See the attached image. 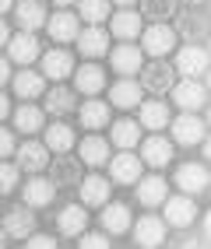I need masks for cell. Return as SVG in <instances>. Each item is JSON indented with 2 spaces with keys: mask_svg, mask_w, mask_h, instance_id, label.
<instances>
[{
  "mask_svg": "<svg viewBox=\"0 0 211 249\" xmlns=\"http://www.w3.org/2000/svg\"><path fill=\"white\" fill-rule=\"evenodd\" d=\"M21 200H25V207L28 211H39V207H50L53 200H57V186L50 179H28L25 182V190H21Z\"/></svg>",
  "mask_w": 211,
  "mask_h": 249,
  "instance_id": "16",
  "label": "cell"
},
{
  "mask_svg": "<svg viewBox=\"0 0 211 249\" xmlns=\"http://www.w3.org/2000/svg\"><path fill=\"white\" fill-rule=\"evenodd\" d=\"M187 4H204V0H187Z\"/></svg>",
  "mask_w": 211,
  "mask_h": 249,
  "instance_id": "50",
  "label": "cell"
},
{
  "mask_svg": "<svg viewBox=\"0 0 211 249\" xmlns=\"http://www.w3.org/2000/svg\"><path fill=\"white\" fill-rule=\"evenodd\" d=\"M169 95H173V102L180 106L183 112H197V109H204V102H208V88H204V81H197V77L176 81V85L169 88Z\"/></svg>",
  "mask_w": 211,
  "mask_h": 249,
  "instance_id": "5",
  "label": "cell"
},
{
  "mask_svg": "<svg viewBox=\"0 0 211 249\" xmlns=\"http://www.w3.org/2000/svg\"><path fill=\"white\" fill-rule=\"evenodd\" d=\"M77 116H81V126H88V130H102L113 120L109 102H102V98H88V102H81Z\"/></svg>",
  "mask_w": 211,
  "mask_h": 249,
  "instance_id": "27",
  "label": "cell"
},
{
  "mask_svg": "<svg viewBox=\"0 0 211 249\" xmlns=\"http://www.w3.org/2000/svg\"><path fill=\"white\" fill-rule=\"evenodd\" d=\"M109 141L116 144L120 151H134L141 144V126L134 120H116V123H109Z\"/></svg>",
  "mask_w": 211,
  "mask_h": 249,
  "instance_id": "32",
  "label": "cell"
},
{
  "mask_svg": "<svg viewBox=\"0 0 211 249\" xmlns=\"http://www.w3.org/2000/svg\"><path fill=\"white\" fill-rule=\"evenodd\" d=\"M7 81H11V60H4V56H0V88H4Z\"/></svg>",
  "mask_w": 211,
  "mask_h": 249,
  "instance_id": "43",
  "label": "cell"
},
{
  "mask_svg": "<svg viewBox=\"0 0 211 249\" xmlns=\"http://www.w3.org/2000/svg\"><path fill=\"white\" fill-rule=\"evenodd\" d=\"M71 77H74V91L88 95V98H95L106 88V71L99 67V63H85V67H77Z\"/></svg>",
  "mask_w": 211,
  "mask_h": 249,
  "instance_id": "19",
  "label": "cell"
},
{
  "mask_svg": "<svg viewBox=\"0 0 211 249\" xmlns=\"http://www.w3.org/2000/svg\"><path fill=\"white\" fill-rule=\"evenodd\" d=\"M176 39H187V42H204V36H208V18L204 14H176Z\"/></svg>",
  "mask_w": 211,
  "mask_h": 249,
  "instance_id": "29",
  "label": "cell"
},
{
  "mask_svg": "<svg viewBox=\"0 0 211 249\" xmlns=\"http://www.w3.org/2000/svg\"><path fill=\"white\" fill-rule=\"evenodd\" d=\"M141 102H144V88L134 77H123V81H116V85L109 88V106H116V109H134Z\"/></svg>",
  "mask_w": 211,
  "mask_h": 249,
  "instance_id": "21",
  "label": "cell"
},
{
  "mask_svg": "<svg viewBox=\"0 0 211 249\" xmlns=\"http://www.w3.org/2000/svg\"><path fill=\"white\" fill-rule=\"evenodd\" d=\"M106 158H109V144H106V137H85L77 144V161L81 165H92V169H99V165H106Z\"/></svg>",
  "mask_w": 211,
  "mask_h": 249,
  "instance_id": "33",
  "label": "cell"
},
{
  "mask_svg": "<svg viewBox=\"0 0 211 249\" xmlns=\"http://www.w3.org/2000/svg\"><path fill=\"white\" fill-rule=\"evenodd\" d=\"M137 147H141V155H137L141 165H152V169H166V165L173 161V155H176L173 141L162 137V134H152L148 141H141Z\"/></svg>",
  "mask_w": 211,
  "mask_h": 249,
  "instance_id": "7",
  "label": "cell"
},
{
  "mask_svg": "<svg viewBox=\"0 0 211 249\" xmlns=\"http://www.w3.org/2000/svg\"><path fill=\"white\" fill-rule=\"evenodd\" d=\"M109 60H113V71H116L120 77H134V74H141V67H144V53H141L134 42H120V46L109 53Z\"/></svg>",
  "mask_w": 211,
  "mask_h": 249,
  "instance_id": "11",
  "label": "cell"
},
{
  "mask_svg": "<svg viewBox=\"0 0 211 249\" xmlns=\"http://www.w3.org/2000/svg\"><path fill=\"white\" fill-rule=\"evenodd\" d=\"M14 18H18L21 32H39L46 25V7H42V0H21V4H14Z\"/></svg>",
  "mask_w": 211,
  "mask_h": 249,
  "instance_id": "25",
  "label": "cell"
},
{
  "mask_svg": "<svg viewBox=\"0 0 211 249\" xmlns=\"http://www.w3.org/2000/svg\"><path fill=\"white\" fill-rule=\"evenodd\" d=\"M7 116H11V98L0 91V120H7Z\"/></svg>",
  "mask_w": 211,
  "mask_h": 249,
  "instance_id": "44",
  "label": "cell"
},
{
  "mask_svg": "<svg viewBox=\"0 0 211 249\" xmlns=\"http://www.w3.org/2000/svg\"><path fill=\"white\" fill-rule=\"evenodd\" d=\"M18 179H21V169H18V165H7V161H0V196H4V193H14Z\"/></svg>",
  "mask_w": 211,
  "mask_h": 249,
  "instance_id": "39",
  "label": "cell"
},
{
  "mask_svg": "<svg viewBox=\"0 0 211 249\" xmlns=\"http://www.w3.org/2000/svg\"><path fill=\"white\" fill-rule=\"evenodd\" d=\"M141 172H144V165H141V158L134 151H123V155L109 158V179L120 182V186H134L141 179Z\"/></svg>",
  "mask_w": 211,
  "mask_h": 249,
  "instance_id": "10",
  "label": "cell"
},
{
  "mask_svg": "<svg viewBox=\"0 0 211 249\" xmlns=\"http://www.w3.org/2000/svg\"><path fill=\"white\" fill-rule=\"evenodd\" d=\"M7 56H11V63H18V67L36 63V60L42 56L36 32H18V36H11V39H7Z\"/></svg>",
  "mask_w": 211,
  "mask_h": 249,
  "instance_id": "9",
  "label": "cell"
},
{
  "mask_svg": "<svg viewBox=\"0 0 211 249\" xmlns=\"http://www.w3.org/2000/svg\"><path fill=\"white\" fill-rule=\"evenodd\" d=\"M141 53L144 56H152V60H162V56H169L173 49H176V32L169 25H148V28H141Z\"/></svg>",
  "mask_w": 211,
  "mask_h": 249,
  "instance_id": "1",
  "label": "cell"
},
{
  "mask_svg": "<svg viewBox=\"0 0 211 249\" xmlns=\"http://www.w3.org/2000/svg\"><path fill=\"white\" fill-rule=\"evenodd\" d=\"M18 147H14V134L7 126H0V158H7V155H14Z\"/></svg>",
  "mask_w": 211,
  "mask_h": 249,
  "instance_id": "41",
  "label": "cell"
},
{
  "mask_svg": "<svg viewBox=\"0 0 211 249\" xmlns=\"http://www.w3.org/2000/svg\"><path fill=\"white\" fill-rule=\"evenodd\" d=\"M42 134H46V151H57V155H67L71 147H74V130L67 123H50V126H42Z\"/></svg>",
  "mask_w": 211,
  "mask_h": 249,
  "instance_id": "34",
  "label": "cell"
},
{
  "mask_svg": "<svg viewBox=\"0 0 211 249\" xmlns=\"http://www.w3.org/2000/svg\"><path fill=\"white\" fill-rule=\"evenodd\" d=\"M141 28H144V18H141L134 7H123L116 14H109V32L116 39H123V42H134L141 36Z\"/></svg>",
  "mask_w": 211,
  "mask_h": 249,
  "instance_id": "12",
  "label": "cell"
},
{
  "mask_svg": "<svg viewBox=\"0 0 211 249\" xmlns=\"http://www.w3.org/2000/svg\"><path fill=\"white\" fill-rule=\"evenodd\" d=\"M173 71L183 74V77H204L208 74V49L201 42H187L183 49H176V60H173Z\"/></svg>",
  "mask_w": 211,
  "mask_h": 249,
  "instance_id": "4",
  "label": "cell"
},
{
  "mask_svg": "<svg viewBox=\"0 0 211 249\" xmlns=\"http://www.w3.org/2000/svg\"><path fill=\"white\" fill-rule=\"evenodd\" d=\"M57 228H60V235H81V231H88V211L77 207V204H67L57 214Z\"/></svg>",
  "mask_w": 211,
  "mask_h": 249,
  "instance_id": "31",
  "label": "cell"
},
{
  "mask_svg": "<svg viewBox=\"0 0 211 249\" xmlns=\"http://www.w3.org/2000/svg\"><path fill=\"white\" fill-rule=\"evenodd\" d=\"M11 88H14V95H18V98H42L46 77H42L39 71H18V74L11 77Z\"/></svg>",
  "mask_w": 211,
  "mask_h": 249,
  "instance_id": "30",
  "label": "cell"
},
{
  "mask_svg": "<svg viewBox=\"0 0 211 249\" xmlns=\"http://www.w3.org/2000/svg\"><path fill=\"white\" fill-rule=\"evenodd\" d=\"M77 53L81 56H88V60H95V56H106V49H109V36H106V28L102 25H88L85 32H77Z\"/></svg>",
  "mask_w": 211,
  "mask_h": 249,
  "instance_id": "17",
  "label": "cell"
},
{
  "mask_svg": "<svg viewBox=\"0 0 211 249\" xmlns=\"http://www.w3.org/2000/svg\"><path fill=\"white\" fill-rule=\"evenodd\" d=\"M193 218H197L193 196L180 193V196H166V200H162V221H166V228H190Z\"/></svg>",
  "mask_w": 211,
  "mask_h": 249,
  "instance_id": "3",
  "label": "cell"
},
{
  "mask_svg": "<svg viewBox=\"0 0 211 249\" xmlns=\"http://www.w3.org/2000/svg\"><path fill=\"white\" fill-rule=\"evenodd\" d=\"M50 182L53 186H77L81 182V161L74 155H57L50 165Z\"/></svg>",
  "mask_w": 211,
  "mask_h": 249,
  "instance_id": "20",
  "label": "cell"
},
{
  "mask_svg": "<svg viewBox=\"0 0 211 249\" xmlns=\"http://www.w3.org/2000/svg\"><path fill=\"white\" fill-rule=\"evenodd\" d=\"M137 85H141L144 91H152V95H166V91L176 85V71H173V63L155 60V63H148V67H141V81H137Z\"/></svg>",
  "mask_w": 211,
  "mask_h": 249,
  "instance_id": "6",
  "label": "cell"
},
{
  "mask_svg": "<svg viewBox=\"0 0 211 249\" xmlns=\"http://www.w3.org/2000/svg\"><path fill=\"white\" fill-rule=\"evenodd\" d=\"M169 196V182L162 176H144L137 179V200L144 207H162V200Z\"/></svg>",
  "mask_w": 211,
  "mask_h": 249,
  "instance_id": "26",
  "label": "cell"
},
{
  "mask_svg": "<svg viewBox=\"0 0 211 249\" xmlns=\"http://www.w3.org/2000/svg\"><path fill=\"white\" fill-rule=\"evenodd\" d=\"M42 63V77H50V81H63V77H71L74 74V56L67 53V49H50V53H42L39 56Z\"/></svg>",
  "mask_w": 211,
  "mask_h": 249,
  "instance_id": "14",
  "label": "cell"
},
{
  "mask_svg": "<svg viewBox=\"0 0 211 249\" xmlns=\"http://www.w3.org/2000/svg\"><path fill=\"white\" fill-rule=\"evenodd\" d=\"M141 109V120H137V126L141 130H152V134H162V130L169 126V106L162 102V98H152V102H141L137 106Z\"/></svg>",
  "mask_w": 211,
  "mask_h": 249,
  "instance_id": "18",
  "label": "cell"
},
{
  "mask_svg": "<svg viewBox=\"0 0 211 249\" xmlns=\"http://www.w3.org/2000/svg\"><path fill=\"white\" fill-rule=\"evenodd\" d=\"M7 246V235H4V228H0V249H4Z\"/></svg>",
  "mask_w": 211,
  "mask_h": 249,
  "instance_id": "49",
  "label": "cell"
},
{
  "mask_svg": "<svg viewBox=\"0 0 211 249\" xmlns=\"http://www.w3.org/2000/svg\"><path fill=\"white\" fill-rule=\"evenodd\" d=\"M99 225H102V231H109V235H123V231L131 228V207L120 204V200H106L102 214H99Z\"/></svg>",
  "mask_w": 211,
  "mask_h": 249,
  "instance_id": "15",
  "label": "cell"
},
{
  "mask_svg": "<svg viewBox=\"0 0 211 249\" xmlns=\"http://www.w3.org/2000/svg\"><path fill=\"white\" fill-rule=\"evenodd\" d=\"M141 18H152V25H166L169 18H176V0H144Z\"/></svg>",
  "mask_w": 211,
  "mask_h": 249,
  "instance_id": "36",
  "label": "cell"
},
{
  "mask_svg": "<svg viewBox=\"0 0 211 249\" xmlns=\"http://www.w3.org/2000/svg\"><path fill=\"white\" fill-rule=\"evenodd\" d=\"M14 155H18V169H25V172H42L50 165V151L39 141H25L21 151H14Z\"/></svg>",
  "mask_w": 211,
  "mask_h": 249,
  "instance_id": "28",
  "label": "cell"
},
{
  "mask_svg": "<svg viewBox=\"0 0 211 249\" xmlns=\"http://www.w3.org/2000/svg\"><path fill=\"white\" fill-rule=\"evenodd\" d=\"M109 186H113V182H106L102 176H81V182H77L81 204H85V207H102L109 200Z\"/></svg>",
  "mask_w": 211,
  "mask_h": 249,
  "instance_id": "24",
  "label": "cell"
},
{
  "mask_svg": "<svg viewBox=\"0 0 211 249\" xmlns=\"http://www.w3.org/2000/svg\"><path fill=\"white\" fill-rule=\"evenodd\" d=\"M109 4H120V7H134L137 0H109Z\"/></svg>",
  "mask_w": 211,
  "mask_h": 249,
  "instance_id": "47",
  "label": "cell"
},
{
  "mask_svg": "<svg viewBox=\"0 0 211 249\" xmlns=\"http://www.w3.org/2000/svg\"><path fill=\"white\" fill-rule=\"evenodd\" d=\"M11 7H14V0H0V14H7Z\"/></svg>",
  "mask_w": 211,
  "mask_h": 249,
  "instance_id": "46",
  "label": "cell"
},
{
  "mask_svg": "<svg viewBox=\"0 0 211 249\" xmlns=\"http://www.w3.org/2000/svg\"><path fill=\"white\" fill-rule=\"evenodd\" d=\"M25 249H57V239H50V235H36V231H32Z\"/></svg>",
  "mask_w": 211,
  "mask_h": 249,
  "instance_id": "42",
  "label": "cell"
},
{
  "mask_svg": "<svg viewBox=\"0 0 211 249\" xmlns=\"http://www.w3.org/2000/svg\"><path fill=\"white\" fill-rule=\"evenodd\" d=\"M14 126L21 130V134H39V130L46 126V112L39 106H21V109H14Z\"/></svg>",
  "mask_w": 211,
  "mask_h": 249,
  "instance_id": "35",
  "label": "cell"
},
{
  "mask_svg": "<svg viewBox=\"0 0 211 249\" xmlns=\"http://www.w3.org/2000/svg\"><path fill=\"white\" fill-rule=\"evenodd\" d=\"M7 39H11V28H7L4 18H0V46H7Z\"/></svg>",
  "mask_w": 211,
  "mask_h": 249,
  "instance_id": "45",
  "label": "cell"
},
{
  "mask_svg": "<svg viewBox=\"0 0 211 249\" xmlns=\"http://www.w3.org/2000/svg\"><path fill=\"white\" fill-rule=\"evenodd\" d=\"M0 228H4L7 239H28L32 231H36V214L28 207H14V211H7V218H4Z\"/></svg>",
  "mask_w": 211,
  "mask_h": 249,
  "instance_id": "23",
  "label": "cell"
},
{
  "mask_svg": "<svg viewBox=\"0 0 211 249\" xmlns=\"http://www.w3.org/2000/svg\"><path fill=\"white\" fill-rule=\"evenodd\" d=\"M46 109H50L53 116H67V112H74V109H77V102H74V91H71V88H63V85L50 88V98H46Z\"/></svg>",
  "mask_w": 211,
  "mask_h": 249,
  "instance_id": "37",
  "label": "cell"
},
{
  "mask_svg": "<svg viewBox=\"0 0 211 249\" xmlns=\"http://www.w3.org/2000/svg\"><path fill=\"white\" fill-rule=\"evenodd\" d=\"M77 249H109V239H106V231H81Z\"/></svg>",
  "mask_w": 211,
  "mask_h": 249,
  "instance_id": "40",
  "label": "cell"
},
{
  "mask_svg": "<svg viewBox=\"0 0 211 249\" xmlns=\"http://www.w3.org/2000/svg\"><path fill=\"white\" fill-rule=\"evenodd\" d=\"M134 242L141 249H158L166 242V221L155 218V214H144V218L134 225Z\"/></svg>",
  "mask_w": 211,
  "mask_h": 249,
  "instance_id": "13",
  "label": "cell"
},
{
  "mask_svg": "<svg viewBox=\"0 0 211 249\" xmlns=\"http://www.w3.org/2000/svg\"><path fill=\"white\" fill-rule=\"evenodd\" d=\"M53 4H57V7L63 11V7H71V4H74V0H53Z\"/></svg>",
  "mask_w": 211,
  "mask_h": 249,
  "instance_id": "48",
  "label": "cell"
},
{
  "mask_svg": "<svg viewBox=\"0 0 211 249\" xmlns=\"http://www.w3.org/2000/svg\"><path fill=\"white\" fill-rule=\"evenodd\" d=\"M169 134H173V144L193 147V144H204V137H208V123L201 120L197 112H180L176 120H169Z\"/></svg>",
  "mask_w": 211,
  "mask_h": 249,
  "instance_id": "2",
  "label": "cell"
},
{
  "mask_svg": "<svg viewBox=\"0 0 211 249\" xmlns=\"http://www.w3.org/2000/svg\"><path fill=\"white\" fill-rule=\"evenodd\" d=\"M42 28H50V39H53V42H74L77 32H81V28H77V14H71V11L50 14Z\"/></svg>",
  "mask_w": 211,
  "mask_h": 249,
  "instance_id": "22",
  "label": "cell"
},
{
  "mask_svg": "<svg viewBox=\"0 0 211 249\" xmlns=\"http://www.w3.org/2000/svg\"><path fill=\"white\" fill-rule=\"evenodd\" d=\"M109 14H113L109 0H81V4H77V18H85L88 25H102Z\"/></svg>",
  "mask_w": 211,
  "mask_h": 249,
  "instance_id": "38",
  "label": "cell"
},
{
  "mask_svg": "<svg viewBox=\"0 0 211 249\" xmlns=\"http://www.w3.org/2000/svg\"><path fill=\"white\" fill-rule=\"evenodd\" d=\"M173 182L180 186V193L197 196V193L208 190V165H204V161H187V165H180V169H176Z\"/></svg>",
  "mask_w": 211,
  "mask_h": 249,
  "instance_id": "8",
  "label": "cell"
}]
</instances>
